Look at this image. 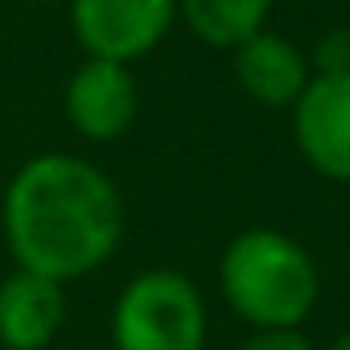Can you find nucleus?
Wrapping results in <instances>:
<instances>
[{
    "label": "nucleus",
    "mask_w": 350,
    "mask_h": 350,
    "mask_svg": "<svg viewBox=\"0 0 350 350\" xmlns=\"http://www.w3.org/2000/svg\"><path fill=\"white\" fill-rule=\"evenodd\" d=\"M5 239L17 268L83 280L124 239V202L103 169L70 152L25 161L5 190Z\"/></svg>",
    "instance_id": "nucleus-1"
},
{
    "label": "nucleus",
    "mask_w": 350,
    "mask_h": 350,
    "mask_svg": "<svg viewBox=\"0 0 350 350\" xmlns=\"http://www.w3.org/2000/svg\"><path fill=\"white\" fill-rule=\"evenodd\" d=\"M227 305L256 329H297L321 293L313 256L284 231L247 227L219 260Z\"/></svg>",
    "instance_id": "nucleus-2"
},
{
    "label": "nucleus",
    "mask_w": 350,
    "mask_h": 350,
    "mask_svg": "<svg viewBox=\"0 0 350 350\" xmlns=\"http://www.w3.org/2000/svg\"><path fill=\"white\" fill-rule=\"evenodd\" d=\"M116 350H202L206 301L190 276L148 268L132 276L111 309Z\"/></svg>",
    "instance_id": "nucleus-3"
},
{
    "label": "nucleus",
    "mask_w": 350,
    "mask_h": 350,
    "mask_svg": "<svg viewBox=\"0 0 350 350\" xmlns=\"http://www.w3.org/2000/svg\"><path fill=\"white\" fill-rule=\"evenodd\" d=\"M178 21V0H70V29L87 58L136 62Z\"/></svg>",
    "instance_id": "nucleus-4"
},
{
    "label": "nucleus",
    "mask_w": 350,
    "mask_h": 350,
    "mask_svg": "<svg viewBox=\"0 0 350 350\" xmlns=\"http://www.w3.org/2000/svg\"><path fill=\"white\" fill-rule=\"evenodd\" d=\"M293 136L321 178L350 186V70L313 75L305 83L293 103Z\"/></svg>",
    "instance_id": "nucleus-5"
},
{
    "label": "nucleus",
    "mask_w": 350,
    "mask_h": 350,
    "mask_svg": "<svg viewBox=\"0 0 350 350\" xmlns=\"http://www.w3.org/2000/svg\"><path fill=\"white\" fill-rule=\"evenodd\" d=\"M66 120L87 140H120L136 120V75L124 62L87 58L66 79Z\"/></svg>",
    "instance_id": "nucleus-6"
},
{
    "label": "nucleus",
    "mask_w": 350,
    "mask_h": 350,
    "mask_svg": "<svg viewBox=\"0 0 350 350\" xmlns=\"http://www.w3.org/2000/svg\"><path fill=\"white\" fill-rule=\"evenodd\" d=\"M66 321L62 280L17 268L0 280V346L5 350H46Z\"/></svg>",
    "instance_id": "nucleus-7"
},
{
    "label": "nucleus",
    "mask_w": 350,
    "mask_h": 350,
    "mask_svg": "<svg viewBox=\"0 0 350 350\" xmlns=\"http://www.w3.org/2000/svg\"><path fill=\"white\" fill-rule=\"evenodd\" d=\"M235 79L264 107H293L309 83V58L280 33L260 29L235 46Z\"/></svg>",
    "instance_id": "nucleus-8"
},
{
    "label": "nucleus",
    "mask_w": 350,
    "mask_h": 350,
    "mask_svg": "<svg viewBox=\"0 0 350 350\" xmlns=\"http://www.w3.org/2000/svg\"><path fill=\"white\" fill-rule=\"evenodd\" d=\"M272 0H178V17L194 38L219 50H235L268 25Z\"/></svg>",
    "instance_id": "nucleus-9"
},
{
    "label": "nucleus",
    "mask_w": 350,
    "mask_h": 350,
    "mask_svg": "<svg viewBox=\"0 0 350 350\" xmlns=\"http://www.w3.org/2000/svg\"><path fill=\"white\" fill-rule=\"evenodd\" d=\"M317 75H346L350 70V29H329L313 50Z\"/></svg>",
    "instance_id": "nucleus-10"
},
{
    "label": "nucleus",
    "mask_w": 350,
    "mask_h": 350,
    "mask_svg": "<svg viewBox=\"0 0 350 350\" xmlns=\"http://www.w3.org/2000/svg\"><path fill=\"white\" fill-rule=\"evenodd\" d=\"M239 350H313L301 329H256Z\"/></svg>",
    "instance_id": "nucleus-11"
},
{
    "label": "nucleus",
    "mask_w": 350,
    "mask_h": 350,
    "mask_svg": "<svg viewBox=\"0 0 350 350\" xmlns=\"http://www.w3.org/2000/svg\"><path fill=\"white\" fill-rule=\"evenodd\" d=\"M325 350H350V329H342V334H338V338H334Z\"/></svg>",
    "instance_id": "nucleus-12"
},
{
    "label": "nucleus",
    "mask_w": 350,
    "mask_h": 350,
    "mask_svg": "<svg viewBox=\"0 0 350 350\" xmlns=\"http://www.w3.org/2000/svg\"><path fill=\"white\" fill-rule=\"evenodd\" d=\"M38 5H46V0H38Z\"/></svg>",
    "instance_id": "nucleus-13"
}]
</instances>
